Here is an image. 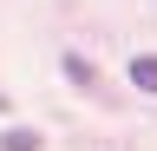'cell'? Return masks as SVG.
Returning a JSON list of instances; mask_svg holds the SVG:
<instances>
[{
  "label": "cell",
  "instance_id": "cell-1",
  "mask_svg": "<svg viewBox=\"0 0 157 151\" xmlns=\"http://www.w3.org/2000/svg\"><path fill=\"white\" fill-rule=\"evenodd\" d=\"M131 85L137 92H157V53H137L131 59Z\"/></svg>",
  "mask_w": 157,
  "mask_h": 151
},
{
  "label": "cell",
  "instance_id": "cell-2",
  "mask_svg": "<svg viewBox=\"0 0 157 151\" xmlns=\"http://www.w3.org/2000/svg\"><path fill=\"white\" fill-rule=\"evenodd\" d=\"M0 151H39V131H33V125H13V131H0Z\"/></svg>",
  "mask_w": 157,
  "mask_h": 151
}]
</instances>
